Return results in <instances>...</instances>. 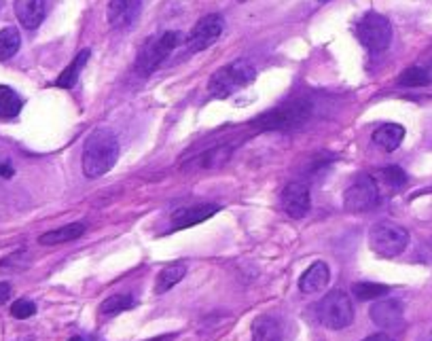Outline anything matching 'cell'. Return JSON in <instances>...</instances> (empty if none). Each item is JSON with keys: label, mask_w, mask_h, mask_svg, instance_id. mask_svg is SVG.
Segmentation results:
<instances>
[{"label": "cell", "mask_w": 432, "mask_h": 341, "mask_svg": "<svg viewBox=\"0 0 432 341\" xmlns=\"http://www.w3.org/2000/svg\"><path fill=\"white\" fill-rule=\"evenodd\" d=\"M87 225L77 221V223H70L66 227H60V229H53V231H47L38 238V242L43 246H56V244H66V242H75L79 240L83 234H85Z\"/></svg>", "instance_id": "18"}, {"label": "cell", "mask_w": 432, "mask_h": 341, "mask_svg": "<svg viewBox=\"0 0 432 341\" xmlns=\"http://www.w3.org/2000/svg\"><path fill=\"white\" fill-rule=\"evenodd\" d=\"M134 305H136V299H134L132 295H125V293L112 295V297H108V299L102 301L100 314H102V316H117V314H121V312L132 310Z\"/></svg>", "instance_id": "22"}, {"label": "cell", "mask_w": 432, "mask_h": 341, "mask_svg": "<svg viewBox=\"0 0 432 341\" xmlns=\"http://www.w3.org/2000/svg\"><path fill=\"white\" fill-rule=\"evenodd\" d=\"M253 341H282V329L271 316H260L253 325Z\"/></svg>", "instance_id": "21"}, {"label": "cell", "mask_w": 432, "mask_h": 341, "mask_svg": "<svg viewBox=\"0 0 432 341\" xmlns=\"http://www.w3.org/2000/svg\"><path fill=\"white\" fill-rule=\"evenodd\" d=\"M221 34H223V19L218 15H206L189 32V36H186L189 49L191 51H204L210 45H214L221 38Z\"/></svg>", "instance_id": "9"}, {"label": "cell", "mask_w": 432, "mask_h": 341, "mask_svg": "<svg viewBox=\"0 0 432 341\" xmlns=\"http://www.w3.org/2000/svg\"><path fill=\"white\" fill-rule=\"evenodd\" d=\"M362 341H392L386 333H375V335H369L367 340H362Z\"/></svg>", "instance_id": "30"}, {"label": "cell", "mask_w": 432, "mask_h": 341, "mask_svg": "<svg viewBox=\"0 0 432 341\" xmlns=\"http://www.w3.org/2000/svg\"><path fill=\"white\" fill-rule=\"evenodd\" d=\"M149 341H168V337H155V340H149Z\"/></svg>", "instance_id": "32"}, {"label": "cell", "mask_w": 432, "mask_h": 341, "mask_svg": "<svg viewBox=\"0 0 432 341\" xmlns=\"http://www.w3.org/2000/svg\"><path fill=\"white\" fill-rule=\"evenodd\" d=\"M89 49H81L79 53H77V58L64 68V73L58 77V81H56V85L62 87V89H73V87L77 85V81H79V75H81V70H83V66L87 64V60H89Z\"/></svg>", "instance_id": "20"}, {"label": "cell", "mask_w": 432, "mask_h": 341, "mask_svg": "<svg viewBox=\"0 0 432 341\" xmlns=\"http://www.w3.org/2000/svg\"><path fill=\"white\" fill-rule=\"evenodd\" d=\"M11 295V286L6 282H0V303H4Z\"/></svg>", "instance_id": "29"}, {"label": "cell", "mask_w": 432, "mask_h": 341, "mask_svg": "<svg viewBox=\"0 0 432 341\" xmlns=\"http://www.w3.org/2000/svg\"><path fill=\"white\" fill-rule=\"evenodd\" d=\"M119 159V142L112 130L98 127L89 134L83 147V172L87 178H100L115 168Z\"/></svg>", "instance_id": "1"}, {"label": "cell", "mask_w": 432, "mask_h": 341, "mask_svg": "<svg viewBox=\"0 0 432 341\" xmlns=\"http://www.w3.org/2000/svg\"><path fill=\"white\" fill-rule=\"evenodd\" d=\"M0 176H2V178H11V176H13V168H11V166L0 164Z\"/></svg>", "instance_id": "31"}, {"label": "cell", "mask_w": 432, "mask_h": 341, "mask_svg": "<svg viewBox=\"0 0 432 341\" xmlns=\"http://www.w3.org/2000/svg\"><path fill=\"white\" fill-rule=\"evenodd\" d=\"M310 112H312L310 102H288L265 112L257 119V125L260 130H290L305 123Z\"/></svg>", "instance_id": "7"}, {"label": "cell", "mask_w": 432, "mask_h": 341, "mask_svg": "<svg viewBox=\"0 0 432 341\" xmlns=\"http://www.w3.org/2000/svg\"><path fill=\"white\" fill-rule=\"evenodd\" d=\"M255 66L246 60H236L227 66H223L221 70H216L210 81H208V91L212 98L225 100L229 95H233L236 91H240L242 87L255 81Z\"/></svg>", "instance_id": "2"}, {"label": "cell", "mask_w": 432, "mask_h": 341, "mask_svg": "<svg viewBox=\"0 0 432 341\" xmlns=\"http://www.w3.org/2000/svg\"><path fill=\"white\" fill-rule=\"evenodd\" d=\"M142 11V0H110L106 9L108 23L117 30L132 26Z\"/></svg>", "instance_id": "11"}, {"label": "cell", "mask_w": 432, "mask_h": 341, "mask_svg": "<svg viewBox=\"0 0 432 341\" xmlns=\"http://www.w3.org/2000/svg\"><path fill=\"white\" fill-rule=\"evenodd\" d=\"M282 208L293 219H303L312 208L310 189L303 182H290L282 191Z\"/></svg>", "instance_id": "10"}, {"label": "cell", "mask_w": 432, "mask_h": 341, "mask_svg": "<svg viewBox=\"0 0 432 341\" xmlns=\"http://www.w3.org/2000/svg\"><path fill=\"white\" fill-rule=\"evenodd\" d=\"M409 244V231L396 223H375L369 229V246L375 255L392 258L399 256Z\"/></svg>", "instance_id": "4"}, {"label": "cell", "mask_w": 432, "mask_h": 341, "mask_svg": "<svg viewBox=\"0 0 432 341\" xmlns=\"http://www.w3.org/2000/svg\"><path fill=\"white\" fill-rule=\"evenodd\" d=\"M329 280H331V269H329V265L322 263V261H316V263L310 265L307 271L301 276L299 288H301V293L312 295V293H318V290L327 288Z\"/></svg>", "instance_id": "14"}, {"label": "cell", "mask_w": 432, "mask_h": 341, "mask_svg": "<svg viewBox=\"0 0 432 341\" xmlns=\"http://www.w3.org/2000/svg\"><path fill=\"white\" fill-rule=\"evenodd\" d=\"M19 45H21V36H19V30L17 28H2L0 30V62H6L11 60L17 51H19Z\"/></svg>", "instance_id": "23"}, {"label": "cell", "mask_w": 432, "mask_h": 341, "mask_svg": "<svg viewBox=\"0 0 432 341\" xmlns=\"http://www.w3.org/2000/svg\"><path fill=\"white\" fill-rule=\"evenodd\" d=\"M381 176H384V180H386L390 187H394V189H399V187H403V184L407 182V174L401 170L399 166H388V168H384V170H381Z\"/></svg>", "instance_id": "28"}, {"label": "cell", "mask_w": 432, "mask_h": 341, "mask_svg": "<svg viewBox=\"0 0 432 341\" xmlns=\"http://www.w3.org/2000/svg\"><path fill=\"white\" fill-rule=\"evenodd\" d=\"M218 212V206L214 204H201V206H186V208H180L172 214V227L174 229H186V227H193L197 223H204L206 219L214 216Z\"/></svg>", "instance_id": "13"}, {"label": "cell", "mask_w": 432, "mask_h": 341, "mask_svg": "<svg viewBox=\"0 0 432 341\" xmlns=\"http://www.w3.org/2000/svg\"><path fill=\"white\" fill-rule=\"evenodd\" d=\"M23 102L11 87L0 85V119H13L19 115Z\"/></svg>", "instance_id": "24"}, {"label": "cell", "mask_w": 432, "mask_h": 341, "mask_svg": "<svg viewBox=\"0 0 432 341\" xmlns=\"http://www.w3.org/2000/svg\"><path fill=\"white\" fill-rule=\"evenodd\" d=\"M405 138V127L399 123H384L373 132V142L384 151H396Z\"/></svg>", "instance_id": "17"}, {"label": "cell", "mask_w": 432, "mask_h": 341, "mask_svg": "<svg viewBox=\"0 0 432 341\" xmlns=\"http://www.w3.org/2000/svg\"><path fill=\"white\" fill-rule=\"evenodd\" d=\"M318 2H329V0H318Z\"/></svg>", "instance_id": "34"}, {"label": "cell", "mask_w": 432, "mask_h": 341, "mask_svg": "<svg viewBox=\"0 0 432 341\" xmlns=\"http://www.w3.org/2000/svg\"><path fill=\"white\" fill-rule=\"evenodd\" d=\"M379 201V189L373 176L360 174L352 180L344 193V206L349 212H364L375 208Z\"/></svg>", "instance_id": "8"}, {"label": "cell", "mask_w": 432, "mask_h": 341, "mask_svg": "<svg viewBox=\"0 0 432 341\" xmlns=\"http://www.w3.org/2000/svg\"><path fill=\"white\" fill-rule=\"evenodd\" d=\"M186 276V265L182 261H174L170 265H166L159 276H157V282H155V293L157 295H164L168 293L172 286H176L182 278Z\"/></svg>", "instance_id": "19"}, {"label": "cell", "mask_w": 432, "mask_h": 341, "mask_svg": "<svg viewBox=\"0 0 432 341\" xmlns=\"http://www.w3.org/2000/svg\"><path fill=\"white\" fill-rule=\"evenodd\" d=\"M178 43H180V32H176V30L164 32L157 38H153L151 43H147L144 49L138 53L136 73L140 77H149L151 73H155L166 62V58L178 47Z\"/></svg>", "instance_id": "6"}, {"label": "cell", "mask_w": 432, "mask_h": 341, "mask_svg": "<svg viewBox=\"0 0 432 341\" xmlns=\"http://www.w3.org/2000/svg\"><path fill=\"white\" fill-rule=\"evenodd\" d=\"M34 314H36V305L32 301H28V299H19V301H15L11 305V316L17 318V320H26V318H30Z\"/></svg>", "instance_id": "27"}, {"label": "cell", "mask_w": 432, "mask_h": 341, "mask_svg": "<svg viewBox=\"0 0 432 341\" xmlns=\"http://www.w3.org/2000/svg\"><path fill=\"white\" fill-rule=\"evenodd\" d=\"M70 341H83V340H81V337H73V340H70Z\"/></svg>", "instance_id": "33"}, {"label": "cell", "mask_w": 432, "mask_h": 341, "mask_svg": "<svg viewBox=\"0 0 432 341\" xmlns=\"http://www.w3.org/2000/svg\"><path fill=\"white\" fill-rule=\"evenodd\" d=\"M352 293L360 301H373V299L386 297L388 295V286L375 284V282H358V284L352 286Z\"/></svg>", "instance_id": "26"}, {"label": "cell", "mask_w": 432, "mask_h": 341, "mask_svg": "<svg viewBox=\"0 0 432 341\" xmlns=\"http://www.w3.org/2000/svg\"><path fill=\"white\" fill-rule=\"evenodd\" d=\"M229 157H231V147H216L186 162L184 170H214V168H221Z\"/></svg>", "instance_id": "16"}, {"label": "cell", "mask_w": 432, "mask_h": 341, "mask_svg": "<svg viewBox=\"0 0 432 341\" xmlns=\"http://www.w3.org/2000/svg\"><path fill=\"white\" fill-rule=\"evenodd\" d=\"M371 320L381 329H396L403 325V303L396 299H384L371 308Z\"/></svg>", "instance_id": "12"}, {"label": "cell", "mask_w": 432, "mask_h": 341, "mask_svg": "<svg viewBox=\"0 0 432 341\" xmlns=\"http://www.w3.org/2000/svg\"><path fill=\"white\" fill-rule=\"evenodd\" d=\"M431 81L432 73L428 68H422V66H411L399 77V85L401 87H424L428 85Z\"/></svg>", "instance_id": "25"}, {"label": "cell", "mask_w": 432, "mask_h": 341, "mask_svg": "<svg viewBox=\"0 0 432 341\" xmlns=\"http://www.w3.org/2000/svg\"><path fill=\"white\" fill-rule=\"evenodd\" d=\"M238 2H246V0H238Z\"/></svg>", "instance_id": "35"}, {"label": "cell", "mask_w": 432, "mask_h": 341, "mask_svg": "<svg viewBox=\"0 0 432 341\" xmlns=\"http://www.w3.org/2000/svg\"><path fill=\"white\" fill-rule=\"evenodd\" d=\"M354 32L360 45L369 51H386L392 43V23L379 13H367L360 17Z\"/></svg>", "instance_id": "5"}, {"label": "cell", "mask_w": 432, "mask_h": 341, "mask_svg": "<svg viewBox=\"0 0 432 341\" xmlns=\"http://www.w3.org/2000/svg\"><path fill=\"white\" fill-rule=\"evenodd\" d=\"M0 4H2V0H0Z\"/></svg>", "instance_id": "36"}, {"label": "cell", "mask_w": 432, "mask_h": 341, "mask_svg": "<svg viewBox=\"0 0 432 341\" xmlns=\"http://www.w3.org/2000/svg\"><path fill=\"white\" fill-rule=\"evenodd\" d=\"M316 312L318 320L331 331H342L354 322V305L346 290L327 293L316 305Z\"/></svg>", "instance_id": "3"}, {"label": "cell", "mask_w": 432, "mask_h": 341, "mask_svg": "<svg viewBox=\"0 0 432 341\" xmlns=\"http://www.w3.org/2000/svg\"><path fill=\"white\" fill-rule=\"evenodd\" d=\"M15 15L26 30H36L45 19V0H15Z\"/></svg>", "instance_id": "15"}]
</instances>
